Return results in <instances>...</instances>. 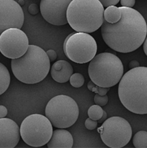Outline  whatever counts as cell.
<instances>
[{"label":"cell","instance_id":"6da1fadb","mask_svg":"<svg viewBox=\"0 0 147 148\" xmlns=\"http://www.w3.org/2000/svg\"><path fill=\"white\" fill-rule=\"evenodd\" d=\"M122 17L116 23L104 20L101 35L107 46L116 52L127 53L142 45L147 34V24L140 12L132 8L120 7Z\"/></svg>","mask_w":147,"mask_h":148},{"label":"cell","instance_id":"7a4b0ae2","mask_svg":"<svg viewBox=\"0 0 147 148\" xmlns=\"http://www.w3.org/2000/svg\"><path fill=\"white\" fill-rule=\"evenodd\" d=\"M121 103L136 114H147V67L131 69L122 76L118 90Z\"/></svg>","mask_w":147,"mask_h":148},{"label":"cell","instance_id":"3957f363","mask_svg":"<svg viewBox=\"0 0 147 148\" xmlns=\"http://www.w3.org/2000/svg\"><path fill=\"white\" fill-rule=\"evenodd\" d=\"M50 61L47 53L39 46L29 45L26 52L12 59L11 69L15 77L21 82L33 84L43 81L48 74Z\"/></svg>","mask_w":147,"mask_h":148},{"label":"cell","instance_id":"277c9868","mask_svg":"<svg viewBox=\"0 0 147 148\" xmlns=\"http://www.w3.org/2000/svg\"><path fill=\"white\" fill-rule=\"evenodd\" d=\"M104 7L99 0H72L67 7V23L78 32L93 33L104 21Z\"/></svg>","mask_w":147,"mask_h":148},{"label":"cell","instance_id":"5b68a950","mask_svg":"<svg viewBox=\"0 0 147 148\" xmlns=\"http://www.w3.org/2000/svg\"><path fill=\"white\" fill-rule=\"evenodd\" d=\"M123 72L121 60L115 54L109 52L96 55L88 67L91 81L101 87L111 88L116 85L121 79Z\"/></svg>","mask_w":147,"mask_h":148},{"label":"cell","instance_id":"8992f818","mask_svg":"<svg viewBox=\"0 0 147 148\" xmlns=\"http://www.w3.org/2000/svg\"><path fill=\"white\" fill-rule=\"evenodd\" d=\"M46 115L54 127H70L78 119L79 109L76 102L66 95H58L52 98L46 107Z\"/></svg>","mask_w":147,"mask_h":148},{"label":"cell","instance_id":"52a82bcc","mask_svg":"<svg viewBox=\"0 0 147 148\" xmlns=\"http://www.w3.org/2000/svg\"><path fill=\"white\" fill-rule=\"evenodd\" d=\"M53 125L47 116L33 114L27 116L21 123L20 136L27 145L33 147L45 145L53 134Z\"/></svg>","mask_w":147,"mask_h":148},{"label":"cell","instance_id":"ba28073f","mask_svg":"<svg viewBox=\"0 0 147 148\" xmlns=\"http://www.w3.org/2000/svg\"><path fill=\"white\" fill-rule=\"evenodd\" d=\"M97 45L94 37L85 32L70 34L65 40L64 51L67 57L78 64H85L96 56Z\"/></svg>","mask_w":147,"mask_h":148},{"label":"cell","instance_id":"9c48e42d","mask_svg":"<svg viewBox=\"0 0 147 148\" xmlns=\"http://www.w3.org/2000/svg\"><path fill=\"white\" fill-rule=\"evenodd\" d=\"M102 141L110 148H120L126 146L131 140L132 130L129 123L118 116L106 119L97 129Z\"/></svg>","mask_w":147,"mask_h":148},{"label":"cell","instance_id":"30bf717a","mask_svg":"<svg viewBox=\"0 0 147 148\" xmlns=\"http://www.w3.org/2000/svg\"><path fill=\"white\" fill-rule=\"evenodd\" d=\"M29 46L27 34L20 28H11L0 34V52L10 59L20 58Z\"/></svg>","mask_w":147,"mask_h":148},{"label":"cell","instance_id":"8fae6325","mask_svg":"<svg viewBox=\"0 0 147 148\" xmlns=\"http://www.w3.org/2000/svg\"><path fill=\"white\" fill-rule=\"evenodd\" d=\"M24 15L20 5L14 0H0V34L11 28L20 29Z\"/></svg>","mask_w":147,"mask_h":148},{"label":"cell","instance_id":"7c38bea8","mask_svg":"<svg viewBox=\"0 0 147 148\" xmlns=\"http://www.w3.org/2000/svg\"><path fill=\"white\" fill-rule=\"evenodd\" d=\"M72 0H41L40 11L44 19L54 26L67 23V11Z\"/></svg>","mask_w":147,"mask_h":148},{"label":"cell","instance_id":"4fadbf2b","mask_svg":"<svg viewBox=\"0 0 147 148\" xmlns=\"http://www.w3.org/2000/svg\"><path fill=\"white\" fill-rule=\"evenodd\" d=\"M20 138V129L15 121L9 118H0V148H14Z\"/></svg>","mask_w":147,"mask_h":148},{"label":"cell","instance_id":"5bb4252c","mask_svg":"<svg viewBox=\"0 0 147 148\" xmlns=\"http://www.w3.org/2000/svg\"><path fill=\"white\" fill-rule=\"evenodd\" d=\"M73 73V68L67 61L59 60L53 64L50 74L54 81L59 83H66Z\"/></svg>","mask_w":147,"mask_h":148},{"label":"cell","instance_id":"9a60e30c","mask_svg":"<svg viewBox=\"0 0 147 148\" xmlns=\"http://www.w3.org/2000/svg\"><path fill=\"white\" fill-rule=\"evenodd\" d=\"M74 140L71 134L65 129L54 130L50 140L47 143L48 148H72Z\"/></svg>","mask_w":147,"mask_h":148},{"label":"cell","instance_id":"2e32d148","mask_svg":"<svg viewBox=\"0 0 147 148\" xmlns=\"http://www.w3.org/2000/svg\"><path fill=\"white\" fill-rule=\"evenodd\" d=\"M122 17V12L120 7L110 6L106 7L104 11V20L109 23L114 24L118 22Z\"/></svg>","mask_w":147,"mask_h":148},{"label":"cell","instance_id":"e0dca14e","mask_svg":"<svg viewBox=\"0 0 147 148\" xmlns=\"http://www.w3.org/2000/svg\"><path fill=\"white\" fill-rule=\"evenodd\" d=\"M11 76L7 67L0 62V95L4 93L9 87Z\"/></svg>","mask_w":147,"mask_h":148},{"label":"cell","instance_id":"ac0fdd59","mask_svg":"<svg viewBox=\"0 0 147 148\" xmlns=\"http://www.w3.org/2000/svg\"><path fill=\"white\" fill-rule=\"evenodd\" d=\"M134 147L137 148H147V132L140 130L134 135Z\"/></svg>","mask_w":147,"mask_h":148},{"label":"cell","instance_id":"d6986e66","mask_svg":"<svg viewBox=\"0 0 147 148\" xmlns=\"http://www.w3.org/2000/svg\"><path fill=\"white\" fill-rule=\"evenodd\" d=\"M103 110L99 105H93L88 108L87 111V114L90 118L93 120L98 121L102 117Z\"/></svg>","mask_w":147,"mask_h":148},{"label":"cell","instance_id":"ffe728a7","mask_svg":"<svg viewBox=\"0 0 147 148\" xmlns=\"http://www.w3.org/2000/svg\"><path fill=\"white\" fill-rule=\"evenodd\" d=\"M70 83L74 88H80L85 82V78L82 74L79 73H75L71 75L70 78Z\"/></svg>","mask_w":147,"mask_h":148},{"label":"cell","instance_id":"44dd1931","mask_svg":"<svg viewBox=\"0 0 147 148\" xmlns=\"http://www.w3.org/2000/svg\"><path fill=\"white\" fill-rule=\"evenodd\" d=\"M87 88L90 91L101 95H106L110 89V88L101 87L98 86L92 81L88 82L87 84Z\"/></svg>","mask_w":147,"mask_h":148},{"label":"cell","instance_id":"7402d4cb","mask_svg":"<svg viewBox=\"0 0 147 148\" xmlns=\"http://www.w3.org/2000/svg\"><path fill=\"white\" fill-rule=\"evenodd\" d=\"M94 101L96 104L99 105L101 107L106 106L108 101V97L107 95H101L96 94L94 97Z\"/></svg>","mask_w":147,"mask_h":148},{"label":"cell","instance_id":"603a6c76","mask_svg":"<svg viewBox=\"0 0 147 148\" xmlns=\"http://www.w3.org/2000/svg\"><path fill=\"white\" fill-rule=\"evenodd\" d=\"M97 124H98V122L97 121L93 120L90 118L86 119V120L85 122V127L87 128L88 130H93L95 128H96L97 126Z\"/></svg>","mask_w":147,"mask_h":148},{"label":"cell","instance_id":"cb8c5ba5","mask_svg":"<svg viewBox=\"0 0 147 148\" xmlns=\"http://www.w3.org/2000/svg\"><path fill=\"white\" fill-rule=\"evenodd\" d=\"M103 6L107 7L110 6H116L120 0H99Z\"/></svg>","mask_w":147,"mask_h":148},{"label":"cell","instance_id":"d4e9b609","mask_svg":"<svg viewBox=\"0 0 147 148\" xmlns=\"http://www.w3.org/2000/svg\"><path fill=\"white\" fill-rule=\"evenodd\" d=\"M39 11V7L35 3H32L28 7V12L32 15H35L38 14Z\"/></svg>","mask_w":147,"mask_h":148},{"label":"cell","instance_id":"484cf974","mask_svg":"<svg viewBox=\"0 0 147 148\" xmlns=\"http://www.w3.org/2000/svg\"><path fill=\"white\" fill-rule=\"evenodd\" d=\"M135 3V0H120V5L122 7H133Z\"/></svg>","mask_w":147,"mask_h":148},{"label":"cell","instance_id":"4316f807","mask_svg":"<svg viewBox=\"0 0 147 148\" xmlns=\"http://www.w3.org/2000/svg\"><path fill=\"white\" fill-rule=\"evenodd\" d=\"M46 53L50 62H53L57 58V53L53 49H49Z\"/></svg>","mask_w":147,"mask_h":148},{"label":"cell","instance_id":"83f0119b","mask_svg":"<svg viewBox=\"0 0 147 148\" xmlns=\"http://www.w3.org/2000/svg\"><path fill=\"white\" fill-rule=\"evenodd\" d=\"M8 111L6 107L2 105H0V118L5 117L7 114Z\"/></svg>","mask_w":147,"mask_h":148},{"label":"cell","instance_id":"f1b7e54d","mask_svg":"<svg viewBox=\"0 0 147 148\" xmlns=\"http://www.w3.org/2000/svg\"><path fill=\"white\" fill-rule=\"evenodd\" d=\"M140 66V63L136 60H132V61H131L128 64V67L130 69L138 67Z\"/></svg>","mask_w":147,"mask_h":148},{"label":"cell","instance_id":"f546056e","mask_svg":"<svg viewBox=\"0 0 147 148\" xmlns=\"http://www.w3.org/2000/svg\"><path fill=\"white\" fill-rule=\"evenodd\" d=\"M107 113L104 110V111H103V115H102V117L101 118V119H100L97 122H98L99 123H103L104 121H105L107 119Z\"/></svg>","mask_w":147,"mask_h":148},{"label":"cell","instance_id":"4dcf8cb0","mask_svg":"<svg viewBox=\"0 0 147 148\" xmlns=\"http://www.w3.org/2000/svg\"><path fill=\"white\" fill-rule=\"evenodd\" d=\"M143 50H144V52L145 54H146V56H147V37H146L145 40L144 41Z\"/></svg>","mask_w":147,"mask_h":148},{"label":"cell","instance_id":"1f68e13d","mask_svg":"<svg viewBox=\"0 0 147 148\" xmlns=\"http://www.w3.org/2000/svg\"><path fill=\"white\" fill-rule=\"evenodd\" d=\"M18 3H19V5H20V6H21V5L23 6V5H24V0H19L18 2Z\"/></svg>","mask_w":147,"mask_h":148}]
</instances>
